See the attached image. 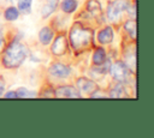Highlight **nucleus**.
I'll return each mask as SVG.
<instances>
[{"label": "nucleus", "mask_w": 154, "mask_h": 138, "mask_svg": "<svg viewBox=\"0 0 154 138\" xmlns=\"http://www.w3.org/2000/svg\"><path fill=\"white\" fill-rule=\"evenodd\" d=\"M26 55H28L26 47L23 43L18 42V41H13L6 48V50L4 53L2 64L7 68H16V67H18L19 65L23 64Z\"/></svg>", "instance_id": "1"}, {"label": "nucleus", "mask_w": 154, "mask_h": 138, "mask_svg": "<svg viewBox=\"0 0 154 138\" xmlns=\"http://www.w3.org/2000/svg\"><path fill=\"white\" fill-rule=\"evenodd\" d=\"M70 43L72 48L77 52H81L89 47L93 40V31L89 28H84L81 24H75L70 30Z\"/></svg>", "instance_id": "2"}, {"label": "nucleus", "mask_w": 154, "mask_h": 138, "mask_svg": "<svg viewBox=\"0 0 154 138\" xmlns=\"http://www.w3.org/2000/svg\"><path fill=\"white\" fill-rule=\"evenodd\" d=\"M128 0H113L107 7V18L113 23L119 22L123 12L128 8Z\"/></svg>", "instance_id": "3"}, {"label": "nucleus", "mask_w": 154, "mask_h": 138, "mask_svg": "<svg viewBox=\"0 0 154 138\" xmlns=\"http://www.w3.org/2000/svg\"><path fill=\"white\" fill-rule=\"evenodd\" d=\"M109 73L112 74V77L118 80L119 83L122 82H125V79L128 78V74H129V67L125 65L124 61H114L111 66H109Z\"/></svg>", "instance_id": "4"}, {"label": "nucleus", "mask_w": 154, "mask_h": 138, "mask_svg": "<svg viewBox=\"0 0 154 138\" xmlns=\"http://www.w3.org/2000/svg\"><path fill=\"white\" fill-rule=\"evenodd\" d=\"M54 97H63V98H79L81 94L79 91L71 85H63L57 88L55 92H54Z\"/></svg>", "instance_id": "5"}, {"label": "nucleus", "mask_w": 154, "mask_h": 138, "mask_svg": "<svg viewBox=\"0 0 154 138\" xmlns=\"http://www.w3.org/2000/svg\"><path fill=\"white\" fill-rule=\"evenodd\" d=\"M66 49H67V40H66V36L65 35H59L53 44H52V48H51V52L54 54V55H64L66 53Z\"/></svg>", "instance_id": "6"}, {"label": "nucleus", "mask_w": 154, "mask_h": 138, "mask_svg": "<svg viewBox=\"0 0 154 138\" xmlns=\"http://www.w3.org/2000/svg\"><path fill=\"white\" fill-rule=\"evenodd\" d=\"M48 72L54 76V77H59V78H65V77H69L70 73H71V70L70 67L60 64V62H55L49 68H48Z\"/></svg>", "instance_id": "7"}, {"label": "nucleus", "mask_w": 154, "mask_h": 138, "mask_svg": "<svg viewBox=\"0 0 154 138\" xmlns=\"http://www.w3.org/2000/svg\"><path fill=\"white\" fill-rule=\"evenodd\" d=\"M77 88L81 90V91H84V92H94L96 89H97V85L96 83H94L93 80L90 79H87V78H78L77 79Z\"/></svg>", "instance_id": "8"}, {"label": "nucleus", "mask_w": 154, "mask_h": 138, "mask_svg": "<svg viewBox=\"0 0 154 138\" xmlns=\"http://www.w3.org/2000/svg\"><path fill=\"white\" fill-rule=\"evenodd\" d=\"M97 40L102 44H108L113 41V30L111 26L103 28L99 34H97Z\"/></svg>", "instance_id": "9"}, {"label": "nucleus", "mask_w": 154, "mask_h": 138, "mask_svg": "<svg viewBox=\"0 0 154 138\" xmlns=\"http://www.w3.org/2000/svg\"><path fill=\"white\" fill-rule=\"evenodd\" d=\"M58 2H59V0H47V2L43 5V7H42V10H41L42 17H43V18L49 17V16L55 11V8H57V6H58Z\"/></svg>", "instance_id": "10"}, {"label": "nucleus", "mask_w": 154, "mask_h": 138, "mask_svg": "<svg viewBox=\"0 0 154 138\" xmlns=\"http://www.w3.org/2000/svg\"><path fill=\"white\" fill-rule=\"evenodd\" d=\"M53 35H54V32H53V30H52L51 28H48V26L42 28V29L40 30V34H38L40 42H41L42 44H48V43L52 41Z\"/></svg>", "instance_id": "11"}, {"label": "nucleus", "mask_w": 154, "mask_h": 138, "mask_svg": "<svg viewBox=\"0 0 154 138\" xmlns=\"http://www.w3.org/2000/svg\"><path fill=\"white\" fill-rule=\"evenodd\" d=\"M106 60V52L102 48H96L93 54V62L94 65H102Z\"/></svg>", "instance_id": "12"}, {"label": "nucleus", "mask_w": 154, "mask_h": 138, "mask_svg": "<svg viewBox=\"0 0 154 138\" xmlns=\"http://www.w3.org/2000/svg\"><path fill=\"white\" fill-rule=\"evenodd\" d=\"M87 11L93 16H97L101 12V5L97 0H89L87 2Z\"/></svg>", "instance_id": "13"}, {"label": "nucleus", "mask_w": 154, "mask_h": 138, "mask_svg": "<svg viewBox=\"0 0 154 138\" xmlns=\"http://www.w3.org/2000/svg\"><path fill=\"white\" fill-rule=\"evenodd\" d=\"M77 5H78V2L76 0H64L61 2V10L65 13H72L76 11Z\"/></svg>", "instance_id": "14"}, {"label": "nucleus", "mask_w": 154, "mask_h": 138, "mask_svg": "<svg viewBox=\"0 0 154 138\" xmlns=\"http://www.w3.org/2000/svg\"><path fill=\"white\" fill-rule=\"evenodd\" d=\"M4 16H5V19H6V20L12 22V20H16V19L18 18V16H19V11H18L16 7L11 6V7H7V8L5 10Z\"/></svg>", "instance_id": "15"}, {"label": "nucleus", "mask_w": 154, "mask_h": 138, "mask_svg": "<svg viewBox=\"0 0 154 138\" xmlns=\"http://www.w3.org/2000/svg\"><path fill=\"white\" fill-rule=\"evenodd\" d=\"M124 29L131 35L132 38H136V23L134 20H129L124 24Z\"/></svg>", "instance_id": "16"}, {"label": "nucleus", "mask_w": 154, "mask_h": 138, "mask_svg": "<svg viewBox=\"0 0 154 138\" xmlns=\"http://www.w3.org/2000/svg\"><path fill=\"white\" fill-rule=\"evenodd\" d=\"M31 1L32 0H18V8L22 12H28L30 11V6H31Z\"/></svg>", "instance_id": "17"}, {"label": "nucleus", "mask_w": 154, "mask_h": 138, "mask_svg": "<svg viewBox=\"0 0 154 138\" xmlns=\"http://www.w3.org/2000/svg\"><path fill=\"white\" fill-rule=\"evenodd\" d=\"M123 91H124L123 85L118 84L114 89H112V90H111V92H109V97H123V96H125L124 94H122Z\"/></svg>", "instance_id": "18"}, {"label": "nucleus", "mask_w": 154, "mask_h": 138, "mask_svg": "<svg viewBox=\"0 0 154 138\" xmlns=\"http://www.w3.org/2000/svg\"><path fill=\"white\" fill-rule=\"evenodd\" d=\"M16 92H17L18 97H31V96H35L34 94H30V91L26 90L25 88H19V89H17Z\"/></svg>", "instance_id": "19"}, {"label": "nucleus", "mask_w": 154, "mask_h": 138, "mask_svg": "<svg viewBox=\"0 0 154 138\" xmlns=\"http://www.w3.org/2000/svg\"><path fill=\"white\" fill-rule=\"evenodd\" d=\"M126 10L129 11V14H130L131 18H136V6H135V5H131L130 7L128 6Z\"/></svg>", "instance_id": "20"}, {"label": "nucleus", "mask_w": 154, "mask_h": 138, "mask_svg": "<svg viewBox=\"0 0 154 138\" xmlns=\"http://www.w3.org/2000/svg\"><path fill=\"white\" fill-rule=\"evenodd\" d=\"M5 97L6 98H17L18 96H17V92L16 91H8V92L5 94Z\"/></svg>", "instance_id": "21"}, {"label": "nucleus", "mask_w": 154, "mask_h": 138, "mask_svg": "<svg viewBox=\"0 0 154 138\" xmlns=\"http://www.w3.org/2000/svg\"><path fill=\"white\" fill-rule=\"evenodd\" d=\"M4 86H5L4 80H2V79H0V96H1V94H2V91H4Z\"/></svg>", "instance_id": "22"}, {"label": "nucleus", "mask_w": 154, "mask_h": 138, "mask_svg": "<svg viewBox=\"0 0 154 138\" xmlns=\"http://www.w3.org/2000/svg\"><path fill=\"white\" fill-rule=\"evenodd\" d=\"M2 41H4V38H2V31H1V28H0V47L2 44Z\"/></svg>", "instance_id": "23"}]
</instances>
